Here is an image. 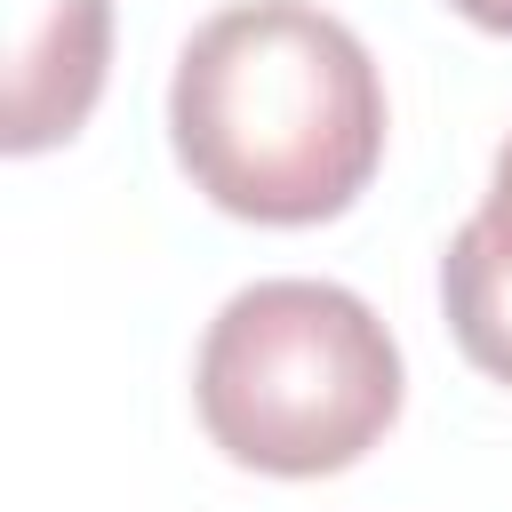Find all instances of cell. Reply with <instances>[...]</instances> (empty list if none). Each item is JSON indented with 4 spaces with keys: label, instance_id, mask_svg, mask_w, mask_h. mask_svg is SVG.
<instances>
[{
    "label": "cell",
    "instance_id": "7a4b0ae2",
    "mask_svg": "<svg viewBox=\"0 0 512 512\" xmlns=\"http://www.w3.org/2000/svg\"><path fill=\"white\" fill-rule=\"evenodd\" d=\"M192 400L232 464L320 480L360 464L400 416V352L352 288L256 280L208 320Z\"/></svg>",
    "mask_w": 512,
    "mask_h": 512
},
{
    "label": "cell",
    "instance_id": "277c9868",
    "mask_svg": "<svg viewBox=\"0 0 512 512\" xmlns=\"http://www.w3.org/2000/svg\"><path fill=\"white\" fill-rule=\"evenodd\" d=\"M440 296H448V328L464 344L472 368H488L496 384H512V248L472 216L448 256H440Z\"/></svg>",
    "mask_w": 512,
    "mask_h": 512
},
{
    "label": "cell",
    "instance_id": "8992f818",
    "mask_svg": "<svg viewBox=\"0 0 512 512\" xmlns=\"http://www.w3.org/2000/svg\"><path fill=\"white\" fill-rule=\"evenodd\" d=\"M456 16H472V24H488V32H512V0H448Z\"/></svg>",
    "mask_w": 512,
    "mask_h": 512
},
{
    "label": "cell",
    "instance_id": "3957f363",
    "mask_svg": "<svg viewBox=\"0 0 512 512\" xmlns=\"http://www.w3.org/2000/svg\"><path fill=\"white\" fill-rule=\"evenodd\" d=\"M112 0H8V152L72 136L104 88Z\"/></svg>",
    "mask_w": 512,
    "mask_h": 512
},
{
    "label": "cell",
    "instance_id": "5b68a950",
    "mask_svg": "<svg viewBox=\"0 0 512 512\" xmlns=\"http://www.w3.org/2000/svg\"><path fill=\"white\" fill-rule=\"evenodd\" d=\"M480 224L512 248V136H504V152H496V176H488V200H480Z\"/></svg>",
    "mask_w": 512,
    "mask_h": 512
},
{
    "label": "cell",
    "instance_id": "6da1fadb",
    "mask_svg": "<svg viewBox=\"0 0 512 512\" xmlns=\"http://www.w3.org/2000/svg\"><path fill=\"white\" fill-rule=\"evenodd\" d=\"M184 176L256 224H320L384 160V80L352 24L312 0H240L208 16L168 80Z\"/></svg>",
    "mask_w": 512,
    "mask_h": 512
}]
</instances>
